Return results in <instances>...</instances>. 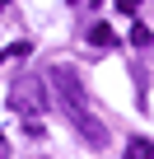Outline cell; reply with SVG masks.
Returning <instances> with one entry per match:
<instances>
[{"mask_svg":"<svg viewBox=\"0 0 154 159\" xmlns=\"http://www.w3.org/2000/svg\"><path fill=\"white\" fill-rule=\"evenodd\" d=\"M149 38H154V33H149L145 24H135V28H131V47H149Z\"/></svg>","mask_w":154,"mask_h":159,"instance_id":"8992f818","label":"cell"},{"mask_svg":"<svg viewBox=\"0 0 154 159\" xmlns=\"http://www.w3.org/2000/svg\"><path fill=\"white\" fill-rule=\"evenodd\" d=\"M70 117H75V126H80V136H84V140H89L94 150H103V145H108V131H103V122H94V117H89L84 108H75Z\"/></svg>","mask_w":154,"mask_h":159,"instance_id":"3957f363","label":"cell"},{"mask_svg":"<svg viewBox=\"0 0 154 159\" xmlns=\"http://www.w3.org/2000/svg\"><path fill=\"white\" fill-rule=\"evenodd\" d=\"M51 84L61 89V98H65V108L75 112V108H84V89H80V75H75L70 66H51Z\"/></svg>","mask_w":154,"mask_h":159,"instance_id":"7a4b0ae2","label":"cell"},{"mask_svg":"<svg viewBox=\"0 0 154 159\" xmlns=\"http://www.w3.org/2000/svg\"><path fill=\"white\" fill-rule=\"evenodd\" d=\"M10 56H14V61H19V56H28V42H14V47L0 52V61H10Z\"/></svg>","mask_w":154,"mask_h":159,"instance_id":"52a82bcc","label":"cell"},{"mask_svg":"<svg viewBox=\"0 0 154 159\" xmlns=\"http://www.w3.org/2000/svg\"><path fill=\"white\" fill-rule=\"evenodd\" d=\"M126 159H154V145L145 136H135V140H126Z\"/></svg>","mask_w":154,"mask_h":159,"instance_id":"277c9868","label":"cell"},{"mask_svg":"<svg viewBox=\"0 0 154 159\" xmlns=\"http://www.w3.org/2000/svg\"><path fill=\"white\" fill-rule=\"evenodd\" d=\"M89 42H94V47H112V42H117V33H112L108 24H94V28H89Z\"/></svg>","mask_w":154,"mask_h":159,"instance_id":"5b68a950","label":"cell"},{"mask_svg":"<svg viewBox=\"0 0 154 159\" xmlns=\"http://www.w3.org/2000/svg\"><path fill=\"white\" fill-rule=\"evenodd\" d=\"M117 10H121V14H135V10H140V0H117Z\"/></svg>","mask_w":154,"mask_h":159,"instance_id":"ba28073f","label":"cell"},{"mask_svg":"<svg viewBox=\"0 0 154 159\" xmlns=\"http://www.w3.org/2000/svg\"><path fill=\"white\" fill-rule=\"evenodd\" d=\"M10 108H14V112H24V117H37V112L47 108V94H42V80H33V75L14 80V84H10Z\"/></svg>","mask_w":154,"mask_h":159,"instance_id":"6da1fadb","label":"cell"},{"mask_svg":"<svg viewBox=\"0 0 154 159\" xmlns=\"http://www.w3.org/2000/svg\"><path fill=\"white\" fill-rule=\"evenodd\" d=\"M0 159H10V140H5V131H0Z\"/></svg>","mask_w":154,"mask_h":159,"instance_id":"9c48e42d","label":"cell"},{"mask_svg":"<svg viewBox=\"0 0 154 159\" xmlns=\"http://www.w3.org/2000/svg\"><path fill=\"white\" fill-rule=\"evenodd\" d=\"M0 10H5V0H0Z\"/></svg>","mask_w":154,"mask_h":159,"instance_id":"30bf717a","label":"cell"}]
</instances>
